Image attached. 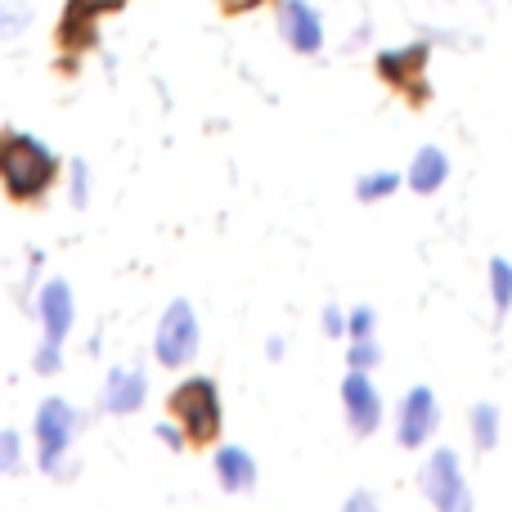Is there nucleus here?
<instances>
[{"label":"nucleus","mask_w":512,"mask_h":512,"mask_svg":"<svg viewBox=\"0 0 512 512\" xmlns=\"http://www.w3.org/2000/svg\"><path fill=\"white\" fill-rule=\"evenodd\" d=\"M36 315H41L45 342H68L72 324H77V301H72V283L68 279H50L36 292Z\"/></svg>","instance_id":"10"},{"label":"nucleus","mask_w":512,"mask_h":512,"mask_svg":"<svg viewBox=\"0 0 512 512\" xmlns=\"http://www.w3.org/2000/svg\"><path fill=\"white\" fill-rule=\"evenodd\" d=\"M68 198H72V207H86L90 203V167L81 158L68 162Z\"/></svg>","instance_id":"20"},{"label":"nucleus","mask_w":512,"mask_h":512,"mask_svg":"<svg viewBox=\"0 0 512 512\" xmlns=\"http://www.w3.org/2000/svg\"><path fill=\"white\" fill-rule=\"evenodd\" d=\"M427 59H432V45L427 41H409V45H396V50H382L378 59H373V68H378V77L387 81L391 90H400V95L409 99V104H427Z\"/></svg>","instance_id":"5"},{"label":"nucleus","mask_w":512,"mask_h":512,"mask_svg":"<svg viewBox=\"0 0 512 512\" xmlns=\"http://www.w3.org/2000/svg\"><path fill=\"white\" fill-rule=\"evenodd\" d=\"M423 495L432 499V508H441V512H468L472 508L468 481H463L459 454L454 450H445L441 445V450L423 463Z\"/></svg>","instance_id":"6"},{"label":"nucleus","mask_w":512,"mask_h":512,"mask_svg":"<svg viewBox=\"0 0 512 512\" xmlns=\"http://www.w3.org/2000/svg\"><path fill=\"white\" fill-rule=\"evenodd\" d=\"M216 481H221V490H230V495H248L256 486V459L243 445H216Z\"/></svg>","instance_id":"12"},{"label":"nucleus","mask_w":512,"mask_h":512,"mask_svg":"<svg viewBox=\"0 0 512 512\" xmlns=\"http://www.w3.org/2000/svg\"><path fill=\"white\" fill-rule=\"evenodd\" d=\"M198 346H203V324H198L194 306H189L185 297H176L158 319L153 355H158L162 369H185V364H194Z\"/></svg>","instance_id":"4"},{"label":"nucleus","mask_w":512,"mask_h":512,"mask_svg":"<svg viewBox=\"0 0 512 512\" xmlns=\"http://www.w3.org/2000/svg\"><path fill=\"white\" fill-rule=\"evenodd\" d=\"M342 414H346V427H351L355 436H373L382 427V396L378 387H373V378L364 369H351L342 378Z\"/></svg>","instance_id":"7"},{"label":"nucleus","mask_w":512,"mask_h":512,"mask_svg":"<svg viewBox=\"0 0 512 512\" xmlns=\"http://www.w3.org/2000/svg\"><path fill=\"white\" fill-rule=\"evenodd\" d=\"M77 409L68 405L63 396H50L41 400V409H36V423H32V436H36V463H41L45 477L54 481H72V472H77V459H72V441H77Z\"/></svg>","instance_id":"2"},{"label":"nucleus","mask_w":512,"mask_h":512,"mask_svg":"<svg viewBox=\"0 0 512 512\" xmlns=\"http://www.w3.org/2000/svg\"><path fill=\"white\" fill-rule=\"evenodd\" d=\"M279 32L297 54H319L324 50V18L310 0H283L279 5Z\"/></svg>","instance_id":"9"},{"label":"nucleus","mask_w":512,"mask_h":512,"mask_svg":"<svg viewBox=\"0 0 512 512\" xmlns=\"http://www.w3.org/2000/svg\"><path fill=\"white\" fill-rule=\"evenodd\" d=\"M396 189H400L396 171H369V176L355 180V198H360V203H382V198H391Z\"/></svg>","instance_id":"15"},{"label":"nucleus","mask_w":512,"mask_h":512,"mask_svg":"<svg viewBox=\"0 0 512 512\" xmlns=\"http://www.w3.org/2000/svg\"><path fill=\"white\" fill-rule=\"evenodd\" d=\"M63 176L59 153L45 140L27 131H5L0 135V185L14 203H41Z\"/></svg>","instance_id":"1"},{"label":"nucleus","mask_w":512,"mask_h":512,"mask_svg":"<svg viewBox=\"0 0 512 512\" xmlns=\"http://www.w3.org/2000/svg\"><path fill=\"white\" fill-rule=\"evenodd\" d=\"M324 333L328 337H346V315L337 306H324Z\"/></svg>","instance_id":"26"},{"label":"nucleus","mask_w":512,"mask_h":512,"mask_svg":"<svg viewBox=\"0 0 512 512\" xmlns=\"http://www.w3.org/2000/svg\"><path fill=\"white\" fill-rule=\"evenodd\" d=\"M373 504H378V499H373V495H351V499H346V508H373Z\"/></svg>","instance_id":"28"},{"label":"nucleus","mask_w":512,"mask_h":512,"mask_svg":"<svg viewBox=\"0 0 512 512\" xmlns=\"http://www.w3.org/2000/svg\"><path fill=\"white\" fill-rule=\"evenodd\" d=\"M149 400V378L144 369H113L104 378V391H99V409L113 418H126Z\"/></svg>","instance_id":"11"},{"label":"nucleus","mask_w":512,"mask_h":512,"mask_svg":"<svg viewBox=\"0 0 512 512\" xmlns=\"http://www.w3.org/2000/svg\"><path fill=\"white\" fill-rule=\"evenodd\" d=\"M265 0H221L225 14H252V9H261Z\"/></svg>","instance_id":"27"},{"label":"nucleus","mask_w":512,"mask_h":512,"mask_svg":"<svg viewBox=\"0 0 512 512\" xmlns=\"http://www.w3.org/2000/svg\"><path fill=\"white\" fill-rule=\"evenodd\" d=\"M445 180H450V158H445L436 144L418 149V158L409 162V189H414V194H436Z\"/></svg>","instance_id":"13"},{"label":"nucleus","mask_w":512,"mask_h":512,"mask_svg":"<svg viewBox=\"0 0 512 512\" xmlns=\"http://www.w3.org/2000/svg\"><path fill=\"white\" fill-rule=\"evenodd\" d=\"M373 328H378L373 306H355L351 315H346V337H373Z\"/></svg>","instance_id":"23"},{"label":"nucleus","mask_w":512,"mask_h":512,"mask_svg":"<svg viewBox=\"0 0 512 512\" xmlns=\"http://www.w3.org/2000/svg\"><path fill=\"white\" fill-rule=\"evenodd\" d=\"M167 409L180 427H185L189 445H212L221 436L225 409H221V387H216L207 373H194V378L176 382L167 396Z\"/></svg>","instance_id":"3"},{"label":"nucleus","mask_w":512,"mask_h":512,"mask_svg":"<svg viewBox=\"0 0 512 512\" xmlns=\"http://www.w3.org/2000/svg\"><path fill=\"white\" fill-rule=\"evenodd\" d=\"M18 468H23V436L0 432V472H18Z\"/></svg>","instance_id":"22"},{"label":"nucleus","mask_w":512,"mask_h":512,"mask_svg":"<svg viewBox=\"0 0 512 512\" xmlns=\"http://www.w3.org/2000/svg\"><path fill=\"white\" fill-rule=\"evenodd\" d=\"M153 432H158V441L167 445V450H185V445H189L185 427H180L176 418H167V423H158V427H153Z\"/></svg>","instance_id":"25"},{"label":"nucleus","mask_w":512,"mask_h":512,"mask_svg":"<svg viewBox=\"0 0 512 512\" xmlns=\"http://www.w3.org/2000/svg\"><path fill=\"white\" fill-rule=\"evenodd\" d=\"M72 9H81V14H90V18H108V14H117V9H126L131 0H68Z\"/></svg>","instance_id":"24"},{"label":"nucleus","mask_w":512,"mask_h":512,"mask_svg":"<svg viewBox=\"0 0 512 512\" xmlns=\"http://www.w3.org/2000/svg\"><path fill=\"white\" fill-rule=\"evenodd\" d=\"M382 364V346L373 337H351V351H346V369H378Z\"/></svg>","instance_id":"18"},{"label":"nucleus","mask_w":512,"mask_h":512,"mask_svg":"<svg viewBox=\"0 0 512 512\" xmlns=\"http://www.w3.org/2000/svg\"><path fill=\"white\" fill-rule=\"evenodd\" d=\"M95 41H99V18H90V14H81V9L63 5V18H59V50H63V54H86V50H95Z\"/></svg>","instance_id":"14"},{"label":"nucleus","mask_w":512,"mask_h":512,"mask_svg":"<svg viewBox=\"0 0 512 512\" xmlns=\"http://www.w3.org/2000/svg\"><path fill=\"white\" fill-rule=\"evenodd\" d=\"M27 23H32V9H27L23 0H9V5H0V41L18 36Z\"/></svg>","instance_id":"19"},{"label":"nucleus","mask_w":512,"mask_h":512,"mask_svg":"<svg viewBox=\"0 0 512 512\" xmlns=\"http://www.w3.org/2000/svg\"><path fill=\"white\" fill-rule=\"evenodd\" d=\"M436 423H441V405H436V391H432V387L405 391V400H400V409H396V441L405 445V450H418V445L432 441Z\"/></svg>","instance_id":"8"},{"label":"nucleus","mask_w":512,"mask_h":512,"mask_svg":"<svg viewBox=\"0 0 512 512\" xmlns=\"http://www.w3.org/2000/svg\"><path fill=\"white\" fill-rule=\"evenodd\" d=\"M472 441H477V450H495L499 445V409L495 405H472Z\"/></svg>","instance_id":"16"},{"label":"nucleus","mask_w":512,"mask_h":512,"mask_svg":"<svg viewBox=\"0 0 512 512\" xmlns=\"http://www.w3.org/2000/svg\"><path fill=\"white\" fill-rule=\"evenodd\" d=\"M490 297H495L499 315H508V310H512V265L504 261V256H495V261H490Z\"/></svg>","instance_id":"17"},{"label":"nucleus","mask_w":512,"mask_h":512,"mask_svg":"<svg viewBox=\"0 0 512 512\" xmlns=\"http://www.w3.org/2000/svg\"><path fill=\"white\" fill-rule=\"evenodd\" d=\"M32 369L45 373V378H54V373L63 369V342H41L32 351Z\"/></svg>","instance_id":"21"}]
</instances>
